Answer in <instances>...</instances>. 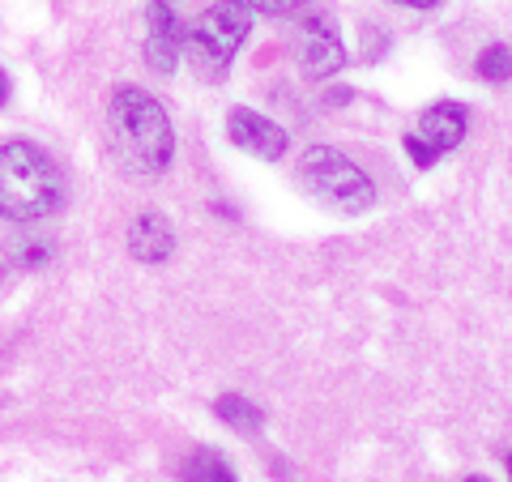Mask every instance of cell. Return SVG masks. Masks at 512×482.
Masks as SVG:
<instances>
[{"label":"cell","instance_id":"obj_2","mask_svg":"<svg viewBox=\"0 0 512 482\" xmlns=\"http://www.w3.org/2000/svg\"><path fill=\"white\" fill-rule=\"evenodd\" d=\"M60 205V175L35 141L0 146V218L35 222Z\"/></svg>","mask_w":512,"mask_h":482},{"label":"cell","instance_id":"obj_3","mask_svg":"<svg viewBox=\"0 0 512 482\" xmlns=\"http://www.w3.org/2000/svg\"><path fill=\"white\" fill-rule=\"evenodd\" d=\"M295 184L303 197L333 214H367L376 205V184L359 163H350L342 150L312 146L295 163Z\"/></svg>","mask_w":512,"mask_h":482},{"label":"cell","instance_id":"obj_13","mask_svg":"<svg viewBox=\"0 0 512 482\" xmlns=\"http://www.w3.org/2000/svg\"><path fill=\"white\" fill-rule=\"evenodd\" d=\"M248 5H252V13H291L303 0H248Z\"/></svg>","mask_w":512,"mask_h":482},{"label":"cell","instance_id":"obj_10","mask_svg":"<svg viewBox=\"0 0 512 482\" xmlns=\"http://www.w3.org/2000/svg\"><path fill=\"white\" fill-rule=\"evenodd\" d=\"M184 482H239V478L214 448H192L184 461Z\"/></svg>","mask_w":512,"mask_h":482},{"label":"cell","instance_id":"obj_15","mask_svg":"<svg viewBox=\"0 0 512 482\" xmlns=\"http://www.w3.org/2000/svg\"><path fill=\"white\" fill-rule=\"evenodd\" d=\"M9 99V77H5V69H0V103Z\"/></svg>","mask_w":512,"mask_h":482},{"label":"cell","instance_id":"obj_16","mask_svg":"<svg viewBox=\"0 0 512 482\" xmlns=\"http://www.w3.org/2000/svg\"><path fill=\"white\" fill-rule=\"evenodd\" d=\"M466 482H491V478H483V474H470V478H466Z\"/></svg>","mask_w":512,"mask_h":482},{"label":"cell","instance_id":"obj_7","mask_svg":"<svg viewBox=\"0 0 512 482\" xmlns=\"http://www.w3.org/2000/svg\"><path fill=\"white\" fill-rule=\"evenodd\" d=\"M227 137L244 154L265 158V163H278V158L286 154V141H291V137H286V128H278L274 120H265V116H256V111H248V107H235L231 111Z\"/></svg>","mask_w":512,"mask_h":482},{"label":"cell","instance_id":"obj_1","mask_svg":"<svg viewBox=\"0 0 512 482\" xmlns=\"http://www.w3.org/2000/svg\"><path fill=\"white\" fill-rule=\"evenodd\" d=\"M107 137L116 163L137 180H158L171 163L175 137L163 103L137 86H120L107 103Z\"/></svg>","mask_w":512,"mask_h":482},{"label":"cell","instance_id":"obj_8","mask_svg":"<svg viewBox=\"0 0 512 482\" xmlns=\"http://www.w3.org/2000/svg\"><path fill=\"white\" fill-rule=\"evenodd\" d=\"M346 64V47L338 39V30H333L329 18H312L303 26V43H299V69L303 77H312V82H325Z\"/></svg>","mask_w":512,"mask_h":482},{"label":"cell","instance_id":"obj_11","mask_svg":"<svg viewBox=\"0 0 512 482\" xmlns=\"http://www.w3.org/2000/svg\"><path fill=\"white\" fill-rule=\"evenodd\" d=\"M214 410H218V419H222V423L235 427V431H244V436H256V431H261V410L248 406L244 397L227 393V397H218V401H214Z\"/></svg>","mask_w":512,"mask_h":482},{"label":"cell","instance_id":"obj_14","mask_svg":"<svg viewBox=\"0 0 512 482\" xmlns=\"http://www.w3.org/2000/svg\"><path fill=\"white\" fill-rule=\"evenodd\" d=\"M397 5H410V9H431V5H440V0H397Z\"/></svg>","mask_w":512,"mask_h":482},{"label":"cell","instance_id":"obj_6","mask_svg":"<svg viewBox=\"0 0 512 482\" xmlns=\"http://www.w3.org/2000/svg\"><path fill=\"white\" fill-rule=\"evenodd\" d=\"M184 35L188 30L175 18L171 0H150L146 9V60L154 73H171L184 56Z\"/></svg>","mask_w":512,"mask_h":482},{"label":"cell","instance_id":"obj_4","mask_svg":"<svg viewBox=\"0 0 512 482\" xmlns=\"http://www.w3.org/2000/svg\"><path fill=\"white\" fill-rule=\"evenodd\" d=\"M248 30H252V5L248 0H222V5L205 9L184 35L188 64L201 77L227 73V64L235 60V52L248 39Z\"/></svg>","mask_w":512,"mask_h":482},{"label":"cell","instance_id":"obj_17","mask_svg":"<svg viewBox=\"0 0 512 482\" xmlns=\"http://www.w3.org/2000/svg\"><path fill=\"white\" fill-rule=\"evenodd\" d=\"M508 478H512V453H508Z\"/></svg>","mask_w":512,"mask_h":482},{"label":"cell","instance_id":"obj_12","mask_svg":"<svg viewBox=\"0 0 512 482\" xmlns=\"http://www.w3.org/2000/svg\"><path fill=\"white\" fill-rule=\"evenodd\" d=\"M474 73L483 77V82H508L512 77V47H504V43L483 47L474 60Z\"/></svg>","mask_w":512,"mask_h":482},{"label":"cell","instance_id":"obj_5","mask_svg":"<svg viewBox=\"0 0 512 482\" xmlns=\"http://www.w3.org/2000/svg\"><path fill=\"white\" fill-rule=\"evenodd\" d=\"M461 137H466V107L444 99V103H431L423 111L419 124H414V133L402 137V146H406L414 167H431L440 154L457 150Z\"/></svg>","mask_w":512,"mask_h":482},{"label":"cell","instance_id":"obj_9","mask_svg":"<svg viewBox=\"0 0 512 482\" xmlns=\"http://www.w3.org/2000/svg\"><path fill=\"white\" fill-rule=\"evenodd\" d=\"M128 252H133L141 265H163L167 256L175 252V227H171V218L158 214V210L137 214L133 227H128Z\"/></svg>","mask_w":512,"mask_h":482}]
</instances>
